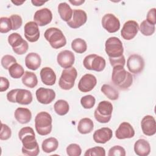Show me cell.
<instances>
[{
  "mask_svg": "<svg viewBox=\"0 0 156 156\" xmlns=\"http://www.w3.org/2000/svg\"><path fill=\"white\" fill-rule=\"evenodd\" d=\"M109 61L111 66L113 67H115L116 66H124L126 63V59L123 55L116 58L109 57Z\"/></svg>",
  "mask_w": 156,
  "mask_h": 156,
  "instance_id": "cell-44",
  "label": "cell"
},
{
  "mask_svg": "<svg viewBox=\"0 0 156 156\" xmlns=\"http://www.w3.org/2000/svg\"><path fill=\"white\" fill-rule=\"evenodd\" d=\"M35 95L37 101L42 104H49L52 102L55 98V93L52 89L43 87H40L37 89Z\"/></svg>",
  "mask_w": 156,
  "mask_h": 156,
  "instance_id": "cell-18",
  "label": "cell"
},
{
  "mask_svg": "<svg viewBox=\"0 0 156 156\" xmlns=\"http://www.w3.org/2000/svg\"><path fill=\"white\" fill-rule=\"evenodd\" d=\"M127 67L130 73L134 74H138L143 71L144 68V60L138 54L130 55L127 61Z\"/></svg>",
  "mask_w": 156,
  "mask_h": 156,
  "instance_id": "cell-11",
  "label": "cell"
},
{
  "mask_svg": "<svg viewBox=\"0 0 156 156\" xmlns=\"http://www.w3.org/2000/svg\"><path fill=\"white\" fill-rule=\"evenodd\" d=\"M96 83L97 79L94 75L86 74L80 79L78 83V88L83 93L89 92L94 88Z\"/></svg>",
  "mask_w": 156,
  "mask_h": 156,
  "instance_id": "cell-17",
  "label": "cell"
},
{
  "mask_svg": "<svg viewBox=\"0 0 156 156\" xmlns=\"http://www.w3.org/2000/svg\"><path fill=\"white\" fill-rule=\"evenodd\" d=\"M112 111V104L107 101H102L98 104L97 108L94 110V116L98 122L107 123L111 119Z\"/></svg>",
  "mask_w": 156,
  "mask_h": 156,
  "instance_id": "cell-6",
  "label": "cell"
},
{
  "mask_svg": "<svg viewBox=\"0 0 156 156\" xmlns=\"http://www.w3.org/2000/svg\"><path fill=\"white\" fill-rule=\"evenodd\" d=\"M54 109L57 115L63 116L68 113L69 110V105L67 101L63 99H59L55 102Z\"/></svg>",
  "mask_w": 156,
  "mask_h": 156,
  "instance_id": "cell-31",
  "label": "cell"
},
{
  "mask_svg": "<svg viewBox=\"0 0 156 156\" xmlns=\"http://www.w3.org/2000/svg\"><path fill=\"white\" fill-rule=\"evenodd\" d=\"M94 128V123L93 121L88 118H83L81 119L77 126V130L81 134H87L90 133Z\"/></svg>",
  "mask_w": 156,
  "mask_h": 156,
  "instance_id": "cell-28",
  "label": "cell"
},
{
  "mask_svg": "<svg viewBox=\"0 0 156 156\" xmlns=\"http://www.w3.org/2000/svg\"><path fill=\"white\" fill-rule=\"evenodd\" d=\"M8 70L9 75L13 79H19L23 77L24 73V68L18 63L13 64Z\"/></svg>",
  "mask_w": 156,
  "mask_h": 156,
  "instance_id": "cell-34",
  "label": "cell"
},
{
  "mask_svg": "<svg viewBox=\"0 0 156 156\" xmlns=\"http://www.w3.org/2000/svg\"><path fill=\"white\" fill-rule=\"evenodd\" d=\"M135 153L138 156H147L151 152V146L149 142L141 138L138 140L134 144Z\"/></svg>",
  "mask_w": 156,
  "mask_h": 156,
  "instance_id": "cell-24",
  "label": "cell"
},
{
  "mask_svg": "<svg viewBox=\"0 0 156 156\" xmlns=\"http://www.w3.org/2000/svg\"><path fill=\"white\" fill-rule=\"evenodd\" d=\"M135 135V130L132 125L127 122L120 124L115 132V136L119 140L131 138Z\"/></svg>",
  "mask_w": 156,
  "mask_h": 156,
  "instance_id": "cell-21",
  "label": "cell"
},
{
  "mask_svg": "<svg viewBox=\"0 0 156 156\" xmlns=\"http://www.w3.org/2000/svg\"><path fill=\"white\" fill-rule=\"evenodd\" d=\"M12 30L11 21L9 18L1 17L0 18V32L7 33Z\"/></svg>",
  "mask_w": 156,
  "mask_h": 156,
  "instance_id": "cell-39",
  "label": "cell"
},
{
  "mask_svg": "<svg viewBox=\"0 0 156 156\" xmlns=\"http://www.w3.org/2000/svg\"><path fill=\"white\" fill-rule=\"evenodd\" d=\"M87 20V13L81 9L73 10L71 19L67 22V24L71 28L77 29L83 26Z\"/></svg>",
  "mask_w": 156,
  "mask_h": 156,
  "instance_id": "cell-14",
  "label": "cell"
},
{
  "mask_svg": "<svg viewBox=\"0 0 156 156\" xmlns=\"http://www.w3.org/2000/svg\"><path fill=\"white\" fill-rule=\"evenodd\" d=\"M46 1H31V2L35 6H41L43 4H44Z\"/></svg>",
  "mask_w": 156,
  "mask_h": 156,
  "instance_id": "cell-47",
  "label": "cell"
},
{
  "mask_svg": "<svg viewBox=\"0 0 156 156\" xmlns=\"http://www.w3.org/2000/svg\"><path fill=\"white\" fill-rule=\"evenodd\" d=\"M40 77L42 82L49 86L55 84L56 75L54 70L50 67H44L40 71Z\"/></svg>",
  "mask_w": 156,
  "mask_h": 156,
  "instance_id": "cell-23",
  "label": "cell"
},
{
  "mask_svg": "<svg viewBox=\"0 0 156 156\" xmlns=\"http://www.w3.org/2000/svg\"><path fill=\"white\" fill-rule=\"evenodd\" d=\"M45 39L54 49H59L66 44V39L62 31L57 27H49L44 33Z\"/></svg>",
  "mask_w": 156,
  "mask_h": 156,
  "instance_id": "cell-4",
  "label": "cell"
},
{
  "mask_svg": "<svg viewBox=\"0 0 156 156\" xmlns=\"http://www.w3.org/2000/svg\"><path fill=\"white\" fill-rule=\"evenodd\" d=\"M77 76V71L74 67L63 69L58 80L59 87L65 90L71 89L74 85Z\"/></svg>",
  "mask_w": 156,
  "mask_h": 156,
  "instance_id": "cell-7",
  "label": "cell"
},
{
  "mask_svg": "<svg viewBox=\"0 0 156 156\" xmlns=\"http://www.w3.org/2000/svg\"><path fill=\"white\" fill-rule=\"evenodd\" d=\"M52 20V13L48 8H43L35 12L34 20L38 26H44L49 24Z\"/></svg>",
  "mask_w": 156,
  "mask_h": 156,
  "instance_id": "cell-16",
  "label": "cell"
},
{
  "mask_svg": "<svg viewBox=\"0 0 156 156\" xmlns=\"http://www.w3.org/2000/svg\"><path fill=\"white\" fill-rule=\"evenodd\" d=\"M11 135H12L11 129L7 124L1 123L0 139L1 140H7L10 138Z\"/></svg>",
  "mask_w": 156,
  "mask_h": 156,
  "instance_id": "cell-43",
  "label": "cell"
},
{
  "mask_svg": "<svg viewBox=\"0 0 156 156\" xmlns=\"http://www.w3.org/2000/svg\"><path fill=\"white\" fill-rule=\"evenodd\" d=\"M7 100L12 103L21 105L30 104L32 101V93L26 89H13L7 94Z\"/></svg>",
  "mask_w": 156,
  "mask_h": 156,
  "instance_id": "cell-5",
  "label": "cell"
},
{
  "mask_svg": "<svg viewBox=\"0 0 156 156\" xmlns=\"http://www.w3.org/2000/svg\"><path fill=\"white\" fill-rule=\"evenodd\" d=\"M155 12H156V9L155 8H152L147 13V16H146V21L149 23L150 24H152V25H155L156 24V18H155Z\"/></svg>",
  "mask_w": 156,
  "mask_h": 156,
  "instance_id": "cell-45",
  "label": "cell"
},
{
  "mask_svg": "<svg viewBox=\"0 0 156 156\" xmlns=\"http://www.w3.org/2000/svg\"><path fill=\"white\" fill-rule=\"evenodd\" d=\"M41 58L39 54L35 52H30L25 57V65L29 69L35 71L41 65Z\"/></svg>",
  "mask_w": 156,
  "mask_h": 156,
  "instance_id": "cell-25",
  "label": "cell"
},
{
  "mask_svg": "<svg viewBox=\"0 0 156 156\" xmlns=\"http://www.w3.org/2000/svg\"><path fill=\"white\" fill-rule=\"evenodd\" d=\"M1 62V65L4 69H9L13 64L16 63V60L11 55H5L2 57Z\"/></svg>",
  "mask_w": 156,
  "mask_h": 156,
  "instance_id": "cell-40",
  "label": "cell"
},
{
  "mask_svg": "<svg viewBox=\"0 0 156 156\" xmlns=\"http://www.w3.org/2000/svg\"><path fill=\"white\" fill-rule=\"evenodd\" d=\"M101 91L110 100L115 101L119 98V92L114 87L108 84H104L101 87Z\"/></svg>",
  "mask_w": 156,
  "mask_h": 156,
  "instance_id": "cell-32",
  "label": "cell"
},
{
  "mask_svg": "<svg viewBox=\"0 0 156 156\" xmlns=\"http://www.w3.org/2000/svg\"><path fill=\"white\" fill-rule=\"evenodd\" d=\"M139 30L143 35L151 36L155 32V27L154 25L150 24L145 20L141 23Z\"/></svg>",
  "mask_w": 156,
  "mask_h": 156,
  "instance_id": "cell-35",
  "label": "cell"
},
{
  "mask_svg": "<svg viewBox=\"0 0 156 156\" xmlns=\"http://www.w3.org/2000/svg\"><path fill=\"white\" fill-rule=\"evenodd\" d=\"M112 82L119 90H126L132 85L133 77L130 72L124 68V66H116L112 70Z\"/></svg>",
  "mask_w": 156,
  "mask_h": 156,
  "instance_id": "cell-2",
  "label": "cell"
},
{
  "mask_svg": "<svg viewBox=\"0 0 156 156\" xmlns=\"http://www.w3.org/2000/svg\"><path fill=\"white\" fill-rule=\"evenodd\" d=\"M14 116L16 120L20 124H27L32 118V113L27 108L18 107L14 112Z\"/></svg>",
  "mask_w": 156,
  "mask_h": 156,
  "instance_id": "cell-26",
  "label": "cell"
},
{
  "mask_svg": "<svg viewBox=\"0 0 156 156\" xmlns=\"http://www.w3.org/2000/svg\"><path fill=\"white\" fill-rule=\"evenodd\" d=\"M102 27L109 33H115L120 28L119 19L112 13H107L104 15L101 20Z\"/></svg>",
  "mask_w": 156,
  "mask_h": 156,
  "instance_id": "cell-12",
  "label": "cell"
},
{
  "mask_svg": "<svg viewBox=\"0 0 156 156\" xmlns=\"http://www.w3.org/2000/svg\"><path fill=\"white\" fill-rule=\"evenodd\" d=\"M58 64L63 68L72 67L75 61V56L73 52L69 50H63L60 52L57 56Z\"/></svg>",
  "mask_w": 156,
  "mask_h": 156,
  "instance_id": "cell-19",
  "label": "cell"
},
{
  "mask_svg": "<svg viewBox=\"0 0 156 156\" xmlns=\"http://www.w3.org/2000/svg\"><path fill=\"white\" fill-rule=\"evenodd\" d=\"M24 37L31 43L36 42L40 38V30L38 24L34 21L27 22L24 27Z\"/></svg>",
  "mask_w": 156,
  "mask_h": 156,
  "instance_id": "cell-15",
  "label": "cell"
},
{
  "mask_svg": "<svg viewBox=\"0 0 156 156\" xmlns=\"http://www.w3.org/2000/svg\"><path fill=\"white\" fill-rule=\"evenodd\" d=\"M8 42L12 46L13 52L18 55H23L28 50V43L16 32L12 33L9 35Z\"/></svg>",
  "mask_w": 156,
  "mask_h": 156,
  "instance_id": "cell-10",
  "label": "cell"
},
{
  "mask_svg": "<svg viewBox=\"0 0 156 156\" xmlns=\"http://www.w3.org/2000/svg\"><path fill=\"white\" fill-rule=\"evenodd\" d=\"M105 51L109 57L116 58L121 56L124 52L122 41L116 37L108 38L105 43Z\"/></svg>",
  "mask_w": 156,
  "mask_h": 156,
  "instance_id": "cell-8",
  "label": "cell"
},
{
  "mask_svg": "<svg viewBox=\"0 0 156 156\" xmlns=\"http://www.w3.org/2000/svg\"><path fill=\"white\" fill-rule=\"evenodd\" d=\"M93 140L97 143L105 144L113 136V132L108 127H102L96 130L93 133Z\"/></svg>",
  "mask_w": 156,
  "mask_h": 156,
  "instance_id": "cell-22",
  "label": "cell"
},
{
  "mask_svg": "<svg viewBox=\"0 0 156 156\" xmlns=\"http://www.w3.org/2000/svg\"><path fill=\"white\" fill-rule=\"evenodd\" d=\"M52 119L46 112H39L35 118V127L37 132L42 136L49 134L52 130Z\"/></svg>",
  "mask_w": 156,
  "mask_h": 156,
  "instance_id": "cell-3",
  "label": "cell"
},
{
  "mask_svg": "<svg viewBox=\"0 0 156 156\" xmlns=\"http://www.w3.org/2000/svg\"><path fill=\"white\" fill-rule=\"evenodd\" d=\"M19 139L23 144L22 153L27 156H37L40 152L38 144L34 129L30 127L21 128L18 132Z\"/></svg>",
  "mask_w": 156,
  "mask_h": 156,
  "instance_id": "cell-1",
  "label": "cell"
},
{
  "mask_svg": "<svg viewBox=\"0 0 156 156\" xmlns=\"http://www.w3.org/2000/svg\"><path fill=\"white\" fill-rule=\"evenodd\" d=\"M71 48L74 51L78 54H82L87 49L86 41L80 38H76L71 42Z\"/></svg>",
  "mask_w": 156,
  "mask_h": 156,
  "instance_id": "cell-33",
  "label": "cell"
},
{
  "mask_svg": "<svg viewBox=\"0 0 156 156\" xmlns=\"http://www.w3.org/2000/svg\"><path fill=\"white\" fill-rule=\"evenodd\" d=\"M95 98L91 94L84 96L80 99V104L85 109H90L93 108L95 104Z\"/></svg>",
  "mask_w": 156,
  "mask_h": 156,
  "instance_id": "cell-36",
  "label": "cell"
},
{
  "mask_svg": "<svg viewBox=\"0 0 156 156\" xmlns=\"http://www.w3.org/2000/svg\"><path fill=\"white\" fill-rule=\"evenodd\" d=\"M1 83H0V91L3 92L6 91L10 85L9 80L4 77H1Z\"/></svg>",
  "mask_w": 156,
  "mask_h": 156,
  "instance_id": "cell-46",
  "label": "cell"
},
{
  "mask_svg": "<svg viewBox=\"0 0 156 156\" xmlns=\"http://www.w3.org/2000/svg\"><path fill=\"white\" fill-rule=\"evenodd\" d=\"M22 82L27 87L33 88L38 84V79L36 74L32 72L25 71L22 77Z\"/></svg>",
  "mask_w": 156,
  "mask_h": 156,
  "instance_id": "cell-29",
  "label": "cell"
},
{
  "mask_svg": "<svg viewBox=\"0 0 156 156\" xmlns=\"http://www.w3.org/2000/svg\"><path fill=\"white\" fill-rule=\"evenodd\" d=\"M126 151L121 146H114L108 151V156H125Z\"/></svg>",
  "mask_w": 156,
  "mask_h": 156,
  "instance_id": "cell-42",
  "label": "cell"
},
{
  "mask_svg": "<svg viewBox=\"0 0 156 156\" xmlns=\"http://www.w3.org/2000/svg\"><path fill=\"white\" fill-rule=\"evenodd\" d=\"M85 156H105V151L104 147L96 146L87 149L84 154Z\"/></svg>",
  "mask_w": 156,
  "mask_h": 156,
  "instance_id": "cell-37",
  "label": "cell"
},
{
  "mask_svg": "<svg viewBox=\"0 0 156 156\" xmlns=\"http://www.w3.org/2000/svg\"><path fill=\"white\" fill-rule=\"evenodd\" d=\"M69 2L71 3L73 5H81L82 4L84 3L85 2V1L84 0H79V1H69Z\"/></svg>",
  "mask_w": 156,
  "mask_h": 156,
  "instance_id": "cell-48",
  "label": "cell"
},
{
  "mask_svg": "<svg viewBox=\"0 0 156 156\" xmlns=\"http://www.w3.org/2000/svg\"><path fill=\"white\" fill-rule=\"evenodd\" d=\"M12 2L15 4V5H21L22 4H23L24 2H25V1H12Z\"/></svg>",
  "mask_w": 156,
  "mask_h": 156,
  "instance_id": "cell-49",
  "label": "cell"
},
{
  "mask_svg": "<svg viewBox=\"0 0 156 156\" xmlns=\"http://www.w3.org/2000/svg\"><path fill=\"white\" fill-rule=\"evenodd\" d=\"M66 154L69 156H80L82 153V149L80 146L76 143H72L68 145L66 149Z\"/></svg>",
  "mask_w": 156,
  "mask_h": 156,
  "instance_id": "cell-38",
  "label": "cell"
},
{
  "mask_svg": "<svg viewBox=\"0 0 156 156\" xmlns=\"http://www.w3.org/2000/svg\"><path fill=\"white\" fill-rule=\"evenodd\" d=\"M141 127L143 133L147 136H152L156 133V122L154 117L146 115L141 121Z\"/></svg>",
  "mask_w": 156,
  "mask_h": 156,
  "instance_id": "cell-20",
  "label": "cell"
},
{
  "mask_svg": "<svg viewBox=\"0 0 156 156\" xmlns=\"http://www.w3.org/2000/svg\"><path fill=\"white\" fill-rule=\"evenodd\" d=\"M10 21H11V24H12V30H15L18 29L22 25L23 23V20L19 15L17 14H14L12 15L9 17Z\"/></svg>",
  "mask_w": 156,
  "mask_h": 156,
  "instance_id": "cell-41",
  "label": "cell"
},
{
  "mask_svg": "<svg viewBox=\"0 0 156 156\" xmlns=\"http://www.w3.org/2000/svg\"><path fill=\"white\" fill-rule=\"evenodd\" d=\"M58 146V140L54 137L45 139L41 144L42 150L46 153H51L57 150Z\"/></svg>",
  "mask_w": 156,
  "mask_h": 156,
  "instance_id": "cell-30",
  "label": "cell"
},
{
  "mask_svg": "<svg viewBox=\"0 0 156 156\" xmlns=\"http://www.w3.org/2000/svg\"><path fill=\"white\" fill-rule=\"evenodd\" d=\"M83 64L87 69L101 72L104 69L106 62L102 57L93 54L87 55L83 59Z\"/></svg>",
  "mask_w": 156,
  "mask_h": 156,
  "instance_id": "cell-9",
  "label": "cell"
},
{
  "mask_svg": "<svg viewBox=\"0 0 156 156\" xmlns=\"http://www.w3.org/2000/svg\"><path fill=\"white\" fill-rule=\"evenodd\" d=\"M58 12L62 20L68 22L72 18L73 10L68 3L63 2L58 5Z\"/></svg>",
  "mask_w": 156,
  "mask_h": 156,
  "instance_id": "cell-27",
  "label": "cell"
},
{
  "mask_svg": "<svg viewBox=\"0 0 156 156\" xmlns=\"http://www.w3.org/2000/svg\"><path fill=\"white\" fill-rule=\"evenodd\" d=\"M138 30V23L133 20H129L124 24L121 30V35L124 40H130L136 35Z\"/></svg>",
  "mask_w": 156,
  "mask_h": 156,
  "instance_id": "cell-13",
  "label": "cell"
}]
</instances>
